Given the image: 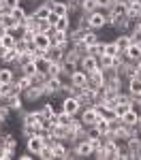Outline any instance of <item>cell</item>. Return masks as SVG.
<instances>
[{"instance_id": "1", "label": "cell", "mask_w": 141, "mask_h": 160, "mask_svg": "<svg viewBox=\"0 0 141 160\" xmlns=\"http://www.w3.org/2000/svg\"><path fill=\"white\" fill-rule=\"evenodd\" d=\"M88 22H90V30H96V32L107 28V11L96 9L94 13H88Z\"/></svg>"}, {"instance_id": "2", "label": "cell", "mask_w": 141, "mask_h": 160, "mask_svg": "<svg viewBox=\"0 0 141 160\" xmlns=\"http://www.w3.org/2000/svg\"><path fill=\"white\" fill-rule=\"evenodd\" d=\"M62 77H49L45 83H43V92H45V98L51 96H60V90H62Z\"/></svg>"}, {"instance_id": "3", "label": "cell", "mask_w": 141, "mask_h": 160, "mask_svg": "<svg viewBox=\"0 0 141 160\" xmlns=\"http://www.w3.org/2000/svg\"><path fill=\"white\" fill-rule=\"evenodd\" d=\"M22 98H24V102H37V100L45 98L43 86H30L28 90H24V92H22Z\"/></svg>"}, {"instance_id": "4", "label": "cell", "mask_w": 141, "mask_h": 160, "mask_svg": "<svg viewBox=\"0 0 141 160\" xmlns=\"http://www.w3.org/2000/svg\"><path fill=\"white\" fill-rule=\"evenodd\" d=\"M73 148H75L77 158H92V154H94V148H92L90 139H81V141H77Z\"/></svg>"}, {"instance_id": "5", "label": "cell", "mask_w": 141, "mask_h": 160, "mask_svg": "<svg viewBox=\"0 0 141 160\" xmlns=\"http://www.w3.org/2000/svg\"><path fill=\"white\" fill-rule=\"evenodd\" d=\"M126 148L128 154H130V160H141V139L139 135H133L126 141Z\"/></svg>"}, {"instance_id": "6", "label": "cell", "mask_w": 141, "mask_h": 160, "mask_svg": "<svg viewBox=\"0 0 141 160\" xmlns=\"http://www.w3.org/2000/svg\"><path fill=\"white\" fill-rule=\"evenodd\" d=\"M79 115V120L86 124V126H94V122L98 120V113H96V109H94V105H90V107H83V109L77 113Z\"/></svg>"}, {"instance_id": "7", "label": "cell", "mask_w": 141, "mask_h": 160, "mask_svg": "<svg viewBox=\"0 0 141 160\" xmlns=\"http://www.w3.org/2000/svg\"><path fill=\"white\" fill-rule=\"evenodd\" d=\"M62 109L68 113V115H77L79 111H81V102H79V98L75 96H66V98H62Z\"/></svg>"}, {"instance_id": "8", "label": "cell", "mask_w": 141, "mask_h": 160, "mask_svg": "<svg viewBox=\"0 0 141 160\" xmlns=\"http://www.w3.org/2000/svg\"><path fill=\"white\" fill-rule=\"evenodd\" d=\"M43 145H45V141H43L41 135H32V137L26 139V149H28L30 154H34V156H38V152L43 149Z\"/></svg>"}, {"instance_id": "9", "label": "cell", "mask_w": 141, "mask_h": 160, "mask_svg": "<svg viewBox=\"0 0 141 160\" xmlns=\"http://www.w3.org/2000/svg\"><path fill=\"white\" fill-rule=\"evenodd\" d=\"M88 86L92 88V90H101V88H105V75H103L101 68H96V71H92V73L88 75Z\"/></svg>"}, {"instance_id": "10", "label": "cell", "mask_w": 141, "mask_h": 160, "mask_svg": "<svg viewBox=\"0 0 141 160\" xmlns=\"http://www.w3.org/2000/svg\"><path fill=\"white\" fill-rule=\"evenodd\" d=\"M128 2H124V0H113V4L107 9V15L109 17H122V15H126V11H128Z\"/></svg>"}, {"instance_id": "11", "label": "cell", "mask_w": 141, "mask_h": 160, "mask_svg": "<svg viewBox=\"0 0 141 160\" xmlns=\"http://www.w3.org/2000/svg\"><path fill=\"white\" fill-rule=\"evenodd\" d=\"M79 68L83 71V73H92V71H96L98 68V58H94V56H81V60H79Z\"/></svg>"}, {"instance_id": "12", "label": "cell", "mask_w": 141, "mask_h": 160, "mask_svg": "<svg viewBox=\"0 0 141 160\" xmlns=\"http://www.w3.org/2000/svg\"><path fill=\"white\" fill-rule=\"evenodd\" d=\"M68 81H71V83H73V86H75L77 90H81V88H86V86H88V73H83L81 68H77L75 73L68 77Z\"/></svg>"}, {"instance_id": "13", "label": "cell", "mask_w": 141, "mask_h": 160, "mask_svg": "<svg viewBox=\"0 0 141 160\" xmlns=\"http://www.w3.org/2000/svg\"><path fill=\"white\" fill-rule=\"evenodd\" d=\"M126 92L133 96V98L141 96V79H139V75H135V77L126 79Z\"/></svg>"}, {"instance_id": "14", "label": "cell", "mask_w": 141, "mask_h": 160, "mask_svg": "<svg viewBox=\"0 0 141 160\" xmlns=\"http://www.w3.org/2000/svg\"><path fill=\"white\" fill-rule=\"evenodd\" d=\"M4 102H7V105L11 107V111H15V113H19V111L24 109V105H26L19 92H15V94H11V96H7V98H4Z\"/></svg>"}, {"instance_id": "15", "label": "cell", "mask_w": 141, "mask_h": 160, "mask_svg": "<svg viewBox=\"0 0 141 160\" xmlns=\"http://www.w3.org/2000/svg\"><path fill=\"white\" fill-rule=\"evenodd\" d=\"M126 17H128V22H130V24H141V0L128 7Z\"/></svg>"}, {"instance_id": "16", "label": "cell", "mask_w": 141, "mask_h": 160, "mask_svg": "<svg viewBox=\"0 0 141 160\" xmlns=\"http://www.w3.org/2000/svg\"><path fill=\"white\" fill-rule=\"evenodd\" d=\"M139 118H141V113L135 107L133 109H128L124 115H122V122L126 124V126H133V128H137V124H139Z\"/></svg>"}, {"instance_id": "17", "label": "cell", "mask_w": 141, "mask_h": 160, "mask_svg": "<svg viewBox=\"0 0 141 160\" xmlns=\"http://www.w3.org/2000/svg\"><path fill=\"white\" fill-rule=\"evenodd\" d=\"M49 38H51V45L53 47H60L64 43H68V32H58L53 28V30H49Z\"/></svg>"}, {"instance_id": "18", "label": "cell", "mask_w": 141, "mask_h": 160, "mask_svg": "<svg viewBox=\"0 0 141 160\" xmlns=\"http://www.w3.org/2000/svg\"><path fill=\"white\" fill-rule=\"evenodd\" d=\"M111 41H113L115 45H118V49H120V51H126V49H128V45L133 43V38H130V34H128V32H122V34H115V37L111 38Z\"/></svg>"}, {"instance_id": "19", "label": "cell", "mask_w": 141, "mask_h": 160, "mask_svg": "<svg viewBox=\"0 0 141 160\" xmlns=\"http://www.w3.org/2000/svg\"><path fill=\"white\" fill-rule=\"evenodd\" d=\"M15 77H17V73L13 71V66H0V83H13L15 81Z\"/></svg>"}, {"instance_id": "20", "label": "cell", "mask_w": 141, "mask_h": 160, "mask_svg": "<svg viewBox=\"0 0 141 160\" xmlns=\"http://www.w3.org/2000/svg\"><path fill=\"white\" fill-rule=\"evenodd\" d=\"M45 58H47L51 64H53V62H62L64 60V49L62 47H53V45H51L49 49L45 51Z\"/></svg>"}, {"instance_id": "21", "label": "cell", "mask_w": 141, "mask_h": 160, "mask_svg": "<svg viewBox=\"0 0 141 160\" xmlns=\"http://www.w3.org/2000/svg\"><path fill=\"white\" fill-rule=\"evenodd\" d=\"M32 15H34V17H37L38 22H41V19H47V17H49L51 15V9L49 7H47V4H45V2H38L37 7H34V9H32Z\"/></svg>"}, {"instance_id": "22", "label": "cell", "mask_w": 141, "mask_h": 160, "mask_svg": "<svg viewBox=\"0 0 141 160\" xmlns=\"http://www.w3.org/2000/svg\"><path fill=\"white\" fill-rule=\"evenodd\" d=\"M34 47L37 49H41V51H47L51 47V38H49V34H43V32H38L37 37H34Z\"/></svg>"}, {"instance_id": "23", "label": "cell", "mask_w": 141, "mask_h": 160, "mask_svg": "<svg viewBox=\"0 0 141 160\" xmlns=\"http://www.w3.org/2000/svg\"><path fill=\"white\" fill-rule=\"evenodd\" d=\"M126 56H128L130 62H139L141 60V45L139 43H130L128 49H126Z\"/></svg>"}, {"instance_id": "24", "label": "cell", "mask_w": 141, "mask_h": 160, "mask_svg": "<svg viewBox=\"0 0 141 160\" xmlns=\"http://www.w3.org/2000/svg\"><path fill=\"white\" fill-rule=\"evenodd\" d=\"M79 68V62H71V60H62V79H68L71 75Z\"/></svg>"}, {"instance_id": "25", "label": "cell", "mask_w": 141, "mask_h": 160, "mask_svg": "<svg viewBox=\"0 0 141 160\" xmlns=\"http://www.w3.org/2000/svg\"><path fill=\"white\" fill-rule=\"evenodd\" d=\"M71 26H73L71 15H64V17H58V22L53 24V28H56L58 32H68V30H71Z\"/></svg>"}, {"instance_id": "26", "label": "cell", "mask_w": 141, "mask_h": 160, "mask_svg": "<svg viewBox=\"0 0 141 160\" xmlns=\"http://www.w3.org/2000/svg\"><path fill=\"white\" fill-rule=\"evenodd\" d=\"M9 13H11V17L17 22V24H24V19L28 17V11H26L24 4H22V7H15V9H11Z\"/></svg>"}, {"instance_id": "27", "label": "cell", "mask_w": 141, "mask_h": 160, "mask_svg": "<svg viewBox=\"0 0 141 160\" xmlns=\"http://www.w3.org/2000/svg\"><path fill=\"white\" fill-rule=\"evenodd\" d=\"M105 53V41H98L94 45H88V56H94V58H101Z\"/></svg>"}, {"instance_id": "28", "label": "cell", "mask_w": 141, "mask_h": 160, "mask_svg": "<svg viewBox=\"0 0 141 160\" xmlns=\"http://www.w3.org/2000/svg\"><path fill=\"white\" fill-rule=\"evenodd\" d=\"M15 62H17V51L15 49H7L4 56L0 58V64H4V66H13Z\"/></svg>"}, {"instance_id": "29", "label": "cell", "mask_w": 141, "mask_h": 160, "mask_svg": "<svg viewBox=\"0 0 141 160\" xmlns=\"http://www.w3.org/2000/svg\"><path fill=\"white\" fill-rule=\"evenodd\" d=\"M96 9H98L96 0H81V2H79V11L81 13H94Z\"/></svg>"}, {"instance_id": "30", "label": "cell", "mask_w": 141, "mask_h": 160, "mask_svg": "<svg viewBox=\"0 0 141 160\" xmlns=\"http://www.w3.org/2000/svg\"><path fill=\"white\" fill-rule=\"evenodd\" d=\"M34 64H37V73H41V75H47V73H49V66H51V62L47 60L45 56H43V58H38V60L34 62Z\"/></svg>"}, {"instance_id": "31", "label": "cell", "mask_w": 141, "mask_h": 160, "mask_svg": "<svg viewBox=\"0 0 141 160\" xmlns=\"http://www.w3.org/2000/svg\"><path fill=\"white\" fill-rule=\"evenodd\" d=\"M94 126L101 130V135H105V132H109V130H111V126H109V120H107V118H103V115H98V120L94 122Z\"/></svg>"}, {"instance_id": "32", "label": "cell", "mask_w": 141, "mask_h": 160, "mask_svg": "<svg viewBox=\"0 0 141 160\" xmlns=\"http://www.w3.org/2000/svg\"><path fill=\"white\" fill-rule=\"evenodd\" d=\"M98 41H101V37H98L96 30H88L86 37H83V43H86V45H94V43H98Z\"/></svg>"}, {"instance_id": "33", "label": "cell", "mask_w": 141, "mask_h": 160, "mask_svg": "<svg viewBox=\"0 0 141 160\" xmlns=\"http://www.w3.org/2000/svg\"><path fill=\"white\" fill-rule=\"evenodd\" d=\"M128 109H133V102H118V105L113 107V111H115V115H118V118H122Z\"/></svg>"}, {"instance_id": "34", "label": "cell", "mask_w": 141, "mask_h": 160, "mask_svg": "<svg viewBox=\"0 0 141 160\" xmlns=\"http://www.w3.org/2000/svg\"><path fill=\"white\" fill-rule=\"evenodd\" d=\"M111 66H113V56H105L103 53L101 58H98V68L105 71V68H111Z\"/></svg>"}, {"instance_id": "35", "label": "cell", "mask_w": 141, "mask_h": 160, "mask_svg": "<svg viewBox=\"0 0 141 160\" xmlns=\"http://www.w3.org/2000/svg\"><path fill=\"white\" fill-rule=\"evenodd\" d=\"M0 38H2V47H7V49H13V47H15V43H17V38L13 37L11 32H7L4 37H0Z\"/></svg>"}, {"instance_id": "36", "label": "cell", "mask_w": 141, "mask_h": 160, "mask_svg": "<svg viewBox=\"0 0 141 160\" xmlns=\"http://www.w3.org/2000/svg\"><path fill=\"white\" fill-rule=\"evenodd\" d=\"M118 53H120V49L113 41H105V56H118Z\"/></svg>"}, {"instance_id": "37", "label": "cell", "mask_w": 141, "mask_h": 160, "mask_svg": "<svg viewBox=\"0 0 141 160\" xmlns=\"http://www.w3.org/2000/svg\"><path fill=\"white\" fill-rule=\"evenodd\" d=\"M37 158H41V160H53V149H51L49 145H43V149L38 152Z\"/></svg>"}, {"instance_id": "38", "label": "cell", "mask_w": 141, "mask_h": 160, "mask_svg": "<svg viewBox=\"0 0 141 160\" xmlns=\"http://www.w3.org/2000/svg\"><path fill=\"white\" fill-rule=\"evenodd\" d=\"M49 77H62V62H53L49 66Z\"/></svg>"}, {"instance_id": "39", "label": "cell", "mask_w": 141, "mask_h": 160, "mask_svg": "<svg viewBox=\"0 0 141 160\" xmlns=\"http://www.w3.org/2000/svg\"><path fill=\"white\" fill-rule=\"evenodd\" d=\"M22 73L28 75V77L37 75V64H34V62H28V64H24V66H22Z\"/></svg>"}, {"instance_id": "40", "label": "cell", "mask_w": 141, "mask_h": 160, "mask_svg": "<svg viewBox=\"0 0 141 160\" xmlns=\"http://www.w3.org/2000/svg\"><path fill=\"white\" fill-rule=\"evenodd\" d=\"M49 30H53V24H49L47 19H41V22H38V32L49 34Z\"/></svg>"}, {"instance_id": "41", "label": "cell", "mask_w": 141, "mask_h": 160, "mask_svg": "<svg viewBox=\"0 0 141 160\" xmlns=\"http://www.w3.org/2000/svg\"><path fill=\"white\" fill-rule=\"evenodd\" d=\"M11 113H13V111H11V107H9L7 102H2V105H0V118H2L4 122L11 118Z\"/></svg>"}, {"instance_id": "42", "label": "cell", "mask_w": 141, "mask_h": 160, "mask_svg": "<svg viewBox=\"0 0 141 160\" xmlns=\"http://www.w3.org/2000/svg\"><path fill=\"white\" fill-rule=\"evenodd\" d=\"M56 118H58V124H62V126H68V124H71V118H73V115H68L66 111H62V113H58Z\"/></svg>"}, {"instance_id": "43", "label": "cell", "mask_w": 141, "mask_h": 160, "mask_svg": "<svg viewBox=\"0 0 141 160\" xmlns=\"http://www.w3.org/2000/svg\"><path fill=\"white\" fill-rule=\"evenodd\" d=\"M73 49H75L79 56H86V53H88V45L81 41V43H75V45H73Z\"/></svg>"}, {"instance_id": "44", "label": "cell", "mask_w": 141, "mask_h": 160, "mask_svg": "<svg viewBox=\"0 0 141 160\" xmlns=\"http://www.w3.org/2000/svg\"><path fill=\"white\" fill-rule=\"evenodd\" d=\"M101 137V130L96 128V126H88V135H86V139H98Z\"/></svg>"}, {"instance_id": "45", "label": "cell", "mask_w": 141, "mask_h": 160, "mask_svg": "<svg viewBox=\"0 0 141 160\" xmlns=\"http://www.w3.org/2000/svg\"><path fill=\"white\" fill-rule=\"evenodd\" d=\"M96 4H98V9H103V11H107L111 4H113V0H96Z\"/></svg>"}, {"instance_id": "46", "label": "cell", "mask_w": 141, "mask_h": 160, "mask_svg": "<svg viewBox=\"0 0 141 160\" xmlns=\"http://www.w3.org/2000/svg\"><path fill=\"white\" fill-rule=\"evenodd\" d=\"M32 158H37V156H34V154H30V152H28V149H26V152H22V154H19V160H32Z\"/></svg>"}, {"instance_id": "47", "label": "cell", "mask_w": 141, "mask_h": 160, "mask_svg": "<svg viewBox=\"0 0 141 160\" xmlns=\"http://www.w3.org/2000/svg\"><path fill=\"white\" fill-rule=\"evenodd\" d=\"M133 107H135V109H137V111L141 113V96H137V98L133 100Z\"/></svg>"}, {"instance_id": "48", "label": "cell", "mask_w": 141, "mask_h": 160, "mask_svg": "<svg viewBox=\"0 0 141 160\" xmlns=\"http://www.w3.org/2000/svg\"><path fill=\"white\" fill-rule=\"evenodd\" d=\"M47 22H49V24H56V22H58V15H53V13H51L49 17H47Z\"/></svg>"}, {"instance_id": "49", "label": "cell", "mask_w": 141, "mask_h": 160, "mask_svg": "<svg viewBox=\"0 0 141 160\" xmlns=\"http://www.w3.org/2000/svg\"><path fill=\"white\" fill-rule=\"evenodd\" d=\"M7 32H9V30H7V28H4V26H0V37H4V34H7Z\"/></svg>"}, {"instance_id": "50", "label": "cell", "mask_w": 141, "mask_h": 160, "mask_svg": "<svg viewBox=\"0 0 141 160\" xmlns=\"http://www.w3.org/2000/svg\"><path fill=\"white\" fill-rule=\"evenodd\" d=\"M137 132H139V137H141V118H139V124H137Z\"/></svg>"}, {"instance_id": "51", "label": "cell", "mask_w": 141, "mask_h": 160, "mask_svg": "<svg viewBox=\"0 0 141 160\" xmlns=\"http://www.w3.org/2000/svg\"><path fill=\"white\" fill-rule=\"evenodd\" d=\"M124 2H128V4H135V2H139V0H124Z\"/></svg>"}, {"instance_id": "52", "label": "cell", "mask_w": 141, "mask_h": 160, "mask_svg": "<svg viewBox=\"0 0 141 160\" xmlns=\"http://www.w3.org/2000/svg\"><path fill=\"white\" fill-rule=\"evenodd\" d=\"M139 79H141V73H139Z\"/></svg>"}, {"instance_id": "53", "label": "cell", "mask_w": 141, "mask_h": 160, "mask_svg": "<svg viewBox=\"0 0 141 160\" xmlns=\"http://www.w3.org/2000/svg\"><path fill=\"white\" fill-rule=\"evenodd\" d=\"M0 66H2V64H0Z\"/></svg>"}]
</instances>
